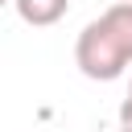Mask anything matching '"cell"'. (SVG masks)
I'll list each match as a JSON object with an SVG mask.
<instances>
[{"label":"cell","instance_id":"6da1fadb","mask_svg":"<svg viewBox=\"0 0 132 132\" xmlns=\"http://www.w3.org/2000/svg\"><path fill=\"white\" fill-rule=\"evenodd\" d=\"M74 66L95 82H111L132 66V4H111L82 25L74 41Z\"/></svg>","mask_w":132,"mask_h":132},{"label":"cell","instance_id":"7a4b0ae2","mask_svg":"<svg viewBox=\"0 0 132 132\" xmlns=\"http://www.w3.org/2000/svg\"><path fill=\"white\" fill-rule=\"evenodd\" d=\"M16 16L33 29H45V25H58L66 12H70V0H12Z\"/></svg>","mask_w":132,"mask_h":132},{"label":"cell","instance_id":"3957f363","mask_svg":"<svg viewBox=\"0 0 132 132\" xmlns=\"http://www.w3.org/2000/svg\"><path fill=\"white\" fill-rule=\"evenodd\" d=\"M120 132H132V82H128V95L120 103Z\"/></svg>","mask_w":132,"mask_h":132},{"label":"cell","instance_id":"277c9868","mask_svg":"<svg viewBox=\"0 0 132 132\" xmlns=\"http://www.w3.org/2000/svg\"><path fill=\"white\" fill-rule=\"evenodd\" d=\"M116 4H132V0H116Z\"/></svg>","mask_w":132,"mask_h":132}]
</instances>
